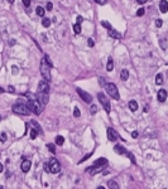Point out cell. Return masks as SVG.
Listing matches in <instances>:
<instances>
[{
    "mask_svg": "<svg viewBox=\"0 0 168 189\" xmlns=\"http://www.w3.org/2000/svg\"><path fill=\"white\" fill-rule=\"evenodd\" d=\"M27 107L31 110L32 112H34L35 115H41L43 107H42V103L38 101L37 98H29L27 102Z\"/></svg>",
    "mask_w": 168,
    "mask_h": 189,
    "instance_id": "obj_1",
    "label": "cell"
},
{
    "mask_svg": "<svg viewBox=\"0 0 168 189\" xmlns=\"http://www.w3.org/2000/svg\"><path fill=\"white\" fill-rule=\"evenodd\" d=\"M13 111L14 114H18V115H23V116H28L32 111L27 107V105H22V103H16L13 106Z\"/></svg>",
    "mask_w": 168,
    "mask_h": 189,
    "instance_id": "obj_2",
    "label": "cell"
},
{
    "mask_svg": "<svg viewBox=\"0 0 168 189\" xmlns=\"http://www.w3.org/2000/svg\"><path fill=\"white\" fill-rule=\"evenodd\" d=\"M49 68H51V66L48 64L47 59L43 58V59H42V62H41V72H42V76L44 77V79H47V81H51V73H49Z\"/></svg>",
    "mask_w": 168,
    "mask_h": 189,
    "instance_id": "obj_3",
    "label": "cell"
},
{
    "mask_svg": "<svg viewBox=\"0 0 168 189\" xmlns=\"http://www.w3.org/2000/svg\"><path fill=\"white\" fill-rule=\"evenodd\" d=\"M105 89H106V92L113 97V98H115V100H119L120 98V96H119V91H118V88L116 86L114 85V83H107L106 86H105Z\"/></svg>",
    "mask_w": 168,
    "mask_h": 189,
    "instance_id": "obj_4",
    "label": "cell"
},
{
    "mask_svg": "<svg viewBox=\"0 0 168 189\" xmlns=\"http://www.w3.org/2000/svg\"><path fill=\"white\" fill-rule=\"evenodd\" d=\"M97 98H99V101L101 102V105L104 106V108H105V111H106L107 114H110V110H111V106H110V102L107 100V97L104 95V93H99L97 95Z\"/></svg>",
    "mask_w": 168,
    "mask_h": 189,
    "instance_id": "obj_5",
    "label": "cell"
},
{
    "mask_svg": "<svg viewBox=\"0 0 168 189\" xmlns=\"http://www.w3.org/2000/svg\"><path fill=\"white\" fill-rule=\"evenodd\" d=\"M48 164H49V173L56 174V173H58L61 170V164L56 159H51L48 161Z\"/></svg>",
    "mask_w": 168,
    "mask_h": 189,
    "instance_id": "obj_6",
    "label": "cell"
},
{
    "mask_svg": "<svg viewBox=\"0 0 168 189\" xmlns=\"http://www.w3.org/2000/svg\"><path fill=\"white\" fill-rule=\"evenodd\" d=\"M35 98L44 106V105H47L48 101H49V93H47V92H39V91H38Z\"/></svg>",
    "mask_w": 168,
    "mask_h": 189,
    "instance_id": "obj_7",
    "label": "cell"
},
{
    "mask_svg": "<svg viewBox=\"0 0 168 189\" xmlns=\"http://www.w3.org/2000/svg\"><path fill=\"white\" fill-rule=\"evenodd\" d=\"M77 93H78V96L83 100L85 102H87V103H91L92 101V96L90 95V93H87V92H85L83 89H81V88H76Z\"/></svg>",
    "mask_w": 168,
    "mask_h": 189,
    "instance_id": "obj_8",
    "label": "cell"
},
{
    "mask_svg": "<svg viewBox=\"0 0 168 189\" xmlns=\"http://www.w3.org/2000/svg\"><path fill=\"white\" fill-rule=\"evenodd\" d=\"M38 91H39V92H47V93H49V85L47 83V79H43V81L39 82V85H38Z\"/></svg>",
    "mask_w": 168,
    "mask_h": 189,
    "instance_id": "obj_9",
    "label": "cell"
},
{
    "mask_svg": "<svg viewBox=\"0 0 168 189\" xmlns=\"http://www.w3.org/2000/svg\"><path fill=\"white\" fill-rule=\"evenodd\" d=\"M118 137H119V135H118V132L114 130V129H111V127L107 129V139L110 141H116Z\"/></svg>",
    "mask_w": 168,
    "mask_h": 189,
    "instance_id": "obj_10",
    "label": "cell"
},
{
    "mask_svg": "<svg viewBox=\"0 0 168 189\" xmlns=\"http://www.w3.org/2000/svg\"><path fill=\"white\" fill-rule=\"evenodd\" d=\"M104 168V165H92L91 168H87L86 169V173H90V174H95V173H99L101 172Z\"/></svg>",
    "mask_w": 168,
    "mask_h": 189,
    "instance_id": "obj_11",
    "label": "cell"
},
{
    "mask_svg": "<svg viewBox=\"0 0 168 189\" xmlns=\"http://www.w3.org/2000/svg\"><path fill=\"white\" fill-rule=\"evenodd\" d=\"M167 91L166 89H159L158 91V95H157V98H158V101L159 102H164L167 100Z\"/></svg>",
    "mask_w": 168,
    "mask_h": 189,
    "instance_id": "obj_12",
    "label": "cell"
},
{
    "mask_svg": "<svg viewBox=\"0 0 168 189\" xmlns=\"http://www.w3.org/2000/svg\"><path fill=\"white\" fill-rule=\"evenodd\" d=\"M159 10H161V13H167L168 12V1L167 0H161V3H159Z\"/></svg>",
    "mask_w": 168,
    "mask_h": 189,
    "instance_id": "obj_13",
    "label": "cell"
},
{
    "mask_svg": "<svg viewBox=\"0 0 168 189\" xmlns=\"http://www.w3.org/2000/svg\"><path fill=\"white\" fill-rule=\"evenodd\" d=\"M109 35H110L111 38H115V39H122V34H120L118 30H114L113 28L109 29Z\"/></svg>",
    "mask_w": 168,
    "mask_h": 189,
    "instance_id": "obj_14",
    "label": "cell"
},
{
    "mask_svg": "<svg viewBox=\"0 0 168 189\" xmlns=\"http://www.w3.org/2000/svg\"><path fill=\"white\" fill-rule=\"evenodd\" d=\"M32 166V163L29 160H24L23 163H22V170L24 172V173H27V172H29V169H31Z\"/></svg>",
    "mask_w": 168,
    "mask_h": 189,
    "instance_id": "obj_15",
    "label": "cell"
},
{
    "mask_svg": "<svg viewBox=\"0 0 168 189\" xmlns=\"http://www.w3.org/2000/svg\"><path fill=\"white\" fill-rule=\"evenodd\" d=\"M114 150H115V153H116V154H119V155H123V154H128V151L125 150V147H124V146H122V145H115Z\"/></svg>",
    "mask_w": 168,
    "mask_h": 189,
    "instance_id": "obj_16",
    "label": "cell"
},
{
    "mask_svg": "<svg viewBox=\"0 0 168 189\" xmlns=\"http://www.w3.org/2000/svg\"><path fill=\"white\" fill-rule=\"evenodd\" d=\"M129 108H130L132 111H137L138 110V102L134 101V100L129 101Z\"/></svg>",
    "mask_w": 168,
    "mask_h": 189,
    "instance_id": "obj_17",
    "label": "cell"
},
{
    "mask_svg": "<svg viewBox=\"0 0 168 189\" xmlns=\"http://www.w3.org/2000/svg\"><path fill=\"white\" fill-rule=\"evenodd\" d=\"M162 83H163V76H162V73H158V74L155 76V85L161 86Z\"/></svg>",
    "mask_w": 168,
    "mask_h": 189,
    "instance_id": "obj_18",
    "label": "cell"
},
{
    "mask_svg": "<svg viewBox=\"0 0 168 189\" xmlns=\"http://www.w3.org/2000/svg\"><path fill=\"white\" fill-rule=\"evenodd\" d=\"M106 164H107V160L105 159V158H101V159H97V160H96V161H95V163H94V165H104V166H105Z\"/></svg>",
    "mask_w": 168,
    "mask_h": 189,
    "instance_id": "obj_19",
    "label": "cell"
},
{
    "mask_svg": "<svg viewBox=\"0 0 168 189\" xmlns=\"http://www.w3.org/2000/svg\"><path fill=\"white\" fill-rule=\"evenodd\" d=\"M106 69L110 72V71H113L114 69V62H113V59L109 58V61H107V64H106Z\"/></svg>",
    "mask_w": 168,
    "mask_h": 189,
    "instance_id": "obj_20",
    "label": "cell"
},
{
    "mask_svg": "<svg viewBox=\"0 0 168 189\" xmlns=\"http://www.w3.org/2000/svg\"><path fill=\"white\" fill-rule=\"evenodd\" d=\"M31 124H32V125H33V126H34V129H35V130L38 131L39 134H43V131H42V129H41V126H39V125L37 124V121H34V120H32V121H31Z\"/></svg>",
    "mask_w": 168,
    "mask_h": 189,
    "instance_id": "obj_21",
    "label": "cell"
},
{
    "mask_svg": "<svg viewBox=\"0 0 168 189\" xmlns=\"http://www.w3.org/2000/svg\"><path fill=\"white\" fill-rule=\"evenodd\" d=\"M120 77H122L123 81H126V79L129 78V72H128V69H123V71H122V74H120Z\"/></svg>",
    "mask_w": 168,
    "mask_h": 189,
    "instance_id": "obj_22",
    "label": "cell"
},
{
    "mask_svg": "<svg viewBox=\"0 0 168 189\" xmlns=\"http://www.w3.org/2000/svg\"><path fill=\"white\" fill-rule=\"evenodd\" d=\"M54 143L57 144V145H63V143H64V139H63V136H56V139H54Z\"/></svg>",
    "mask_w": 168,
    "mask_h": 189,
    "instance_id": "obj_23",
    "label": "cell"
},
{
    "mask_svg": "<svg viewBox=\"0 0 168 189\" xmlns=\"http://www.w3.org/2000/svg\"><path fill=\"white\" fill-rule=\"evenodd\" d=\"M107 184H109V188H111V189H119V185H118V183H116L115 180H110Z\"/></svg>",
    "mask_w": 168,
    "mask_h": 189,
    "instance_id": "obj_24",
    "label": "cell"
},
{
    "mask_svg": "<svg viewBox=\"0 0 168 189\" xmlns=\"http://www.w3.org/2000/svg\"><path fill=\"white\" fill-rule=\"evenodd\" d=\"M35 13H37V15H39V16H44V9L42 6H37Z\"/></svg>",
    "mask_w": 168,
    "mask_h": 189,
    "instance_id": "obj_25",
    "label": "cell"
},
{
    "mask_svg": "<svg viewBox=\"0 0 168 189\" xmlns=\"http://www.w3.org/2000/svg\"><path fill=\"white\" fill-rule=\"evenodd\" d=\"M42 25H43L44 28H48V27L51 25V20H49L48 18H43V20H42Z\"/></svg>",
    "mask_w": 168,
    "mask_h": 189,
    "instance_id": "obj_26",
    "label": "cell"
},
{
    "mask_svg": "<svg viewBox=\"0 0 168 189\" xmlns=\"http://www.w3.org/2000/svg\"><path fill=\"white\" fill-rule=\"evenodd\" d=\"M159 45H161L162 49L166 51V49H167V41H166V39H161V41H159Z\"/></svg>",
    "mask_w": 168,
    "mask_h": 189,
    "instance_id": "obj_27",
    "label": "cell"
},
{
    "mask_svg": "<svg viewBox=\"0 0 168 189\" xmlns=\"http://www.w3.org/2000/svg\"><path fill=\"white\" fill-rule=\"evenodd\" d=\"M73 30H75V33H76V34H80V33H81V25H80L78 23L75 24V25H73Z\"/></svg>",
    "mask_w": 168,
    "mask_h": 189,
    "instance_id": "obj_28",
    "label": "cell"
},
{
    "mask_svg": "<svg viewBox=\"0 0 168 189\" xmlns=\"http://www.w3.org/2000/svg\"><path fill=\"white\" fill-rule=\"evenodd\" d=\"M47 147L51 150V153H52V154H54V153H56V146L53 145V144H47Z\"/></svg>",
    "mask_w": 168,
    "mask_h": 189,
    "instance_id": "obj_29",
    "label": "cell"
},
{
    "mask_svg": "<svg viewBox=\"0 0 168 189\" xmlns=\"http://www.w3.org/2000/svg\"><path fill=\"white\" fill-rule=\"evenodd\" d=\"M0 141L1 143H5L6 141V134L5 132H0Z\"/></svg>",
    "mask_w": 168,
    "mask_h": 189,
    "instance_id": "obj_30",
    "label": "cell"
},
{
    "mask_svg": "<svg viewBox=\"0 0 168 189\" xmlns=\"http://www.w3.org/2000/svg\"><path fill=\"white\" fill-rule=\"evenodd\" d=\"M37 134H38V131L35 130V129H33L31 131V139H35L37 137Z\"/></svg>",
    "mask_w": 168,
    "mask_h": 189,
    "instance_id": "obj_31",
    "label": "cell"
},
{
    "mask_svg": "<svg viewBox=\"0 0 168 189\" xmlns=\"http://www.w3.org/2000/svg\"><path fill=\"white\" fill-rule=\"evenodd\" d=\"M80 115H81V112H80L78 107H75V110H73V116H75V117H80Z\"/></svg>",
    "mask_w": 168,
    "mask_h": 189,
    "instance_id": "obj_32",
    "label": "cell"
},
{
    "mask_svg": "<svg viewBox=\"0 0 168 189\" xmlns=\"http://www.w3.org/2000/svg\"><path fill=\"white\" fill-rule=\"evenodd\" d=\"M99 83H100V86H102V87H105V86H106V82H105V79H104L102 77H100V78H99Z\"/></svg>",
    "mask_w": 168,
    "mask_h": 189,
    "instance_id": "obj_33",
    "label": "cell"
},
{
    "mask_svg": "<svg viewBox=\"0 0 168 189\" xmlns=\"http://www.w3.org/2000/svg\"><path fill=\"white\" fill-rule=\"evenodd\" d=\"M101 24H102V27H104V28H106V29H110V28H111V25H110L107 22H105V20H102V22H101Z\"/></svg>",
    "mask_w": 168,
    "mask_h": 189,
    "instance_id": "obj_34",
    "label": "cell"
},
{
    "mask_svg": "<svg viewBox=\"0 0 168 189\" xmlns=\"http://www.w3.org/2000/svg\"><path fill=\"white\" fill-rule=\"evenodd\" d=\"M144 13H145L144 8H140V9L137 12V15H138V16H142V15H144Z\"/></svg>",
    "mask_w": 168,
    "mask_h": 189,
    "instance_id": "obj_35",
    "label": "cell"
},
{
    "mask_svg": "<svg viewBox=\"0 0 168 189\" xmlns=\"http://www.w3.org/2000/svg\"><path fill=\"white\" fill-rule=\"evenodd\" d=\"M96 111H97L96 105H91V114H92V115H95V114H96Z\"/></svg>",
    "mask_w": 168,
    "mask_h": 189,
    "instance_id": "obj_36",
    "label": "cell"
},
{
    "mask_svg": "<svg viewBox=\"0 0 168 189\" xmlns=\"http://www.w3.org/2000/svg\"><path fill=\"white\" fill-rule=\"evenodd\" d=\"M162 24H163V22H162L161 19H157V20H155V25H157L158 28H161V27H162Z\"/></svg>",
    "mask_w": 168,
    "mask_h": 189,
    "instance_id": "obj_37",
    "label": "cell"
},
{
    "mask_svg": "<svg viewBox=\"0 0 168 189\" xmlns=\"http://www.w3.org/2000/svg\"><path fill=\"white\" fill-rule=\"evenodd\" d=\"M95 1H96L99 5H105V4L107 3V0H95Z\"/></svg>",
    "mask_w": 168,
    "mask_h": 189,
    "instance_id": "obj_38",
    "label": "cell"
},
{
    "mask_svg": "<svg viewBox=\"0 0 168 189\" xmlns=\"http://www.w3.org/2000/svg\"><path fill=\"white\" fill-rule=\"evenodd\" d=\"M91 155H92V153H90V154H87L86 156H83L82 159L80 160V163H82V161H85V160H87V159H89V158H90V156H91Z\"/></svg>",
    "mask_w": 168,
    "mask_h": 189,
    "instance_id": "obj_39",
    "label": "cell"
},
{
    "mask_svg": "<svg viewBox=\"0 0 168 189\" xmlns=\"http://www.w3.org/2000/svg\"><path fill=\"white\" fill-rule=\"evenodd\" d=\"M46 8H47V10H52V8H53V4H52V3H47Z\"/></svg>",
    "mask_w": 168,
    "mask_h": 189,
    "instance_id": "obj_40",
    "label": "cell"
},
{
    "mask_svg": "<svg viewBox=\"0 0 168 189\" xmlns=\"http://www.w3.org/2000/svg\"><path fill=\"white\" fill-rule=\"evenodd\" d=\"M23 4H24V6H29L31 5V0H23Z\"/></svg>",
    "mask_w": 168,
    "mask_h": 189,
    "instance_id": "obj_41",
    "label": "cell"
},
{
    "mask_svg": "<svg viewBox=\"0 0 168 189\" xmlns=\"http://www.w3.org/2000/svg\"><path fill=\"white\" fill-rule=\"evenodd\" d=\"M128 156H129V159H132V161L135 164V159H134V156H133V154H132V153H128Z\"/></svg>",
    "mask_w": 168,
    "mask_h": 189,
    "instance_id": "obj_42",
    "label": "cell"
},
{
    "mask_svg": "<svg viewBox=\"0 0 168 189\" xmlns=\"http://www.w3.org/2000/svg\"><path fill=\"white\" fill-rule=\"evenodd\" d=\"M87 44H89V47H94V45H95V42H94L92 39H89V41H87Z\"/></svg>",
    "mask_w": 168,
    "mask_h": 189,
    "instance_id": "obj_43",
    "label": "cell"
},
{
    "mask_svg": "<svg viewBox=\"0 0 168 189\" xmlns=\"http://www.w3.org/2000/svg\"><path fill=\"white\" fill-rule=\"evenodd\" d=\"M44 170H46L47 173H49V164H48V161L44 164Z\"/></svg>",
    "mask_w": 168,
    "mask_h": 189,
    "instance_id": "obj_44",
    "label": "cell"
},
{
    "mask_svg": "<svg viewBox=\"0 0 168 189\" xmlns=\"http://www.w3.org/2000/svg\"><path fill=\"white\" fill-rule=\"evenodd\" d=\"M138 134H139L138 131H133V132H132V136H133L134 139H137V137H138Z\"/></svg>",
    "mask_w": 168,
    "mask_h": 189,
    "instance_id": "obj_45",
    "label": "cell"
},
{
    "mask_svg": "<svg viewBox=\"0 0 168 189\" xmlns=\"http://www.w3.org/2000/svg\"><path fill=\"white\" fill-rule=\"evenodd\" d=\"M8 91H9V92H12V93H13V92H14V91H15V89H14V87H13V86H9V87H8Z\"/></svg>",
    "mask_w": 168,
    "mask_h": 189,
    "instance_id": "obj_46",
    "label": "cell"
},
{
    "mask_svg": "<svg viewBox=\"0 0 168 189\" xmlns=\"http://www.w3.org/2000/svg\"><path fill=\"white\" fill-rule=\"evenodd\" d=\"M82 20H83V18H82V16H77V23H78V24H80Z\"/></svg>",
    "mask_w": 168,
    "mask_h": 189,
    "instance_id": "obj_47",
    "label": "cell"
},
{
    "mask_svg": "<svg viewBox=\"0 0 168 189\" xmlns=\"http://www.w3.org/2000/svg\"><path fill=\"white\" fill-rule=\"evenodd\" d=\"M137 1L139 3V4H144V3H147L148 0H137Z\"/></svg>",
    "mask_w": 168,
    "mask_h": 189,
    "instance_id": "obj_48",
    "label": "cell"
},
{
    "mask_svg": "<svg viewBox=\"0 0 168 189\" xmlns=\"http://www.w3.org/2000/svg\"><path fill=\"white\" fill-rule=\"evenodd\" d=\"M9 44H10V45H14V44H15V41H14V39H12V41L9 42Z\"/></svg>",
    "mask_w": 168,
    "mask_h": 189,
    "instance_id": "obj_49",
    "label": "cell"
},
{
    "mask_svg": "<svg viewBox=\"0 0 168 189\" xmlns=\"http://www.w3.org/2000/svg\"><path fill=\"white\" fill-rule=\"evenodd\" d=\"M16 72H18V69H16V67H13V73H14V74H16Z\"/></svg>",
    "mask_w": 168,
    "mask_h": 189,
    "instance_id": "obj_50",
    "label": "cell"
},
{
    "mask_svg": "<svg viewBox=\"0 0 168 189\" xmlns=\"http://www.w3.org/2000/svg\"><path fill=\"white\" fill-rule=\"evenodd\" d=\"M3 169H4V166H3V164H0V173L3 172Z\"/></svg>",
    "mask_w": 168,
    "mask_h": 189,
    "instance_id": "obj_51",
    "label": "cell"
},
{
    "mask_svg": "<svg viewBox=\"0 0 168 189\" xmlns=\"http://www.w3.org/2000/svg\"><path fill=\"white\" fill-rule=\"evenodd\" d=\"M8 1H9V4H13L14 3V0H8Z\"/></svg>",
    "mask_w": 168,
    "mask_h": 189,
    "instance_id": "obj_52",
    "label": "cell"
},
{
    "mask_svg": "<svg viewBox=\"0 0 168 189\" xmlns=\"http://www.w3.org/2000/svg\"><path fill=\"white\" fill-rule=\"evenodd\" d=\"M3 92H4V89H3V88L0 87V95H1V93H3Z\"/></svg>",
    "mask_w": 168,
    "mask_h": 189,
    "instance_id": "obj_53",
    "label": "cell"
},
{
    "mask_svg": "<svg viewBox=\"0 0 168 189\" xmlns=\"http://www.w3.org/2000/svg\"><path fill=\"white\" fill-rule=\"evenodd\" d=\"M0 120H1V117H0Z\"/></svg>",
    "mask_w": 168,
    "mask_h": 189,
    "instance_id": "obj_54",
    "label": "cell"
}]
</instances>
